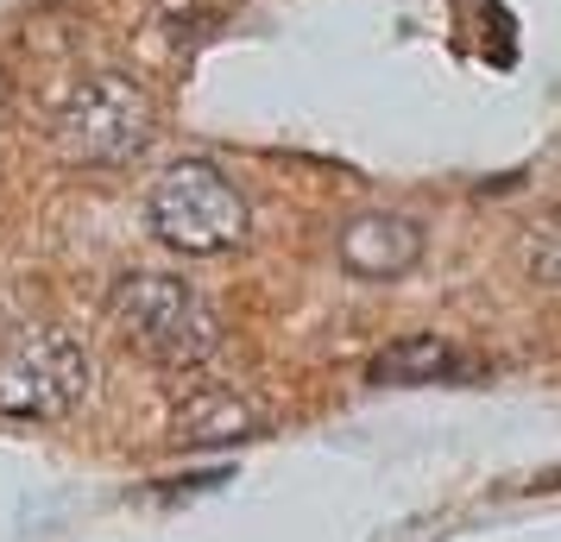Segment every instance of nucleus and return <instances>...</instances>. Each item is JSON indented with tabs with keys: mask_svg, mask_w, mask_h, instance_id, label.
I'll use <instances>...</instances> for the list:
<instances>
[{
	"mask_svg": "<svg viewBox=\"0 0 561 542\" xmlns=\"http://www.w3.org/2000/svg\"><path fill=\"white\" fill-rule=\"evenodd\" d=\"M107 315L114 335L164 372H196L221 347V310L178 272H127L107 297Z\"/></svg>",
	"mask_w": 561,
	"mask_h": 542,
	"instance_id": "obj_1",
	"label": "nucleus"
},
{
	"mask_svg": "<svg viewBox=\"0 0 561 542\" xmlns=\"http://www.w3.org/2000/svg\"><path fill=\"white\" fill-rule=\"evenodd\" d=\"M158 132V107L152 95L133 77L107 70V77H82L64 102H57L51 127V152L64 164H82V171H114V164H133V158L152 146Z\"/></svg>",
	"mask_w": 561,
	"mask_h": 542,
	"instance_id": "obj_2",
	"label": "nucleus"
},
{
	"mask_svg": "<svg viewBox=\"0 0 561 542\" xmlns=\"http://www.w3.org/2000/svg\"><path fill=\"white\" fill-rule=\"evenodd\" d=\"M152 233L183 258H215V253H233L247 246L253 233V208L240 196V183L208 164V158H178L164 177L152 183Z\"/></svg>",
	"mask_w": 561,
	"mask_h": 542,
	"instance_id": "obj_3",
	"label": "nucleus"
},
{
	"mask_svg": "<svg viewBox=\"0 0 561 542\" xmlns=\"http://www.w3.org/2000/svg\"><path fill=\"white\" fill-rule=\"evenodd\" d=\"M89 391V354L64 328H20L0 341V416L57 423Z\"/></svg>",
	"mask_w": 561,
	"mask_h": 542,
	"instance_id": "obj_4",
	"label": "nucleus"
},
{
	"mask_svg": "<svg viewBox=\"0 0 561 542\" xmlns=\"http://www.w3.org/2000/svg\"><path fill=\"white\" fill-rule=\"evenodd\" d=\"M265 436V411L240 385L221 379H190L171 397V441L178 448H240Z\"/></svg>",
	"mask_w": 561,
	"mask_h": 542,
	"instance_id": "obj_5",
	"label": "nucleus"
},
{
	"mask_svg": "<svg viewBox=\"0 0 561 542\" xmlns=\"http://www.w3.org/2000/svg\"><path fill=\"white\" fill-rule=\"evenodd\" d=\"M416 258H423V221H410V215H391V208H373V215H354L347 228H341V265L354 272V278H404L416 272Z\"/></svg>",
	"mask_w": 561,
	"mask_h": 542,
	"instance_id": "obj_6",
	"label": "nucleus"
},
{
	"mask_svg": "<svg viewBox=\"0 0 561 542\" xmlns=\"http://www.w3.org/2000/svg\"><path fill=\"white\" fill-rule=\"evenodd\" d=\"M473 372L480 366L442 335H404L391 347H379L373 366H366L373 385H455V379H473Z\"/></svg>",
	"mask_w": 561,
	"mask_h": 542,
	"instance_id": "obj_7",
	"label": "nucleus"
},
{
	"mask_svg": "<svg viewBox=\"0 0 561 542\" xmlns=\"http://www.w3.org/2000/svg\"><path fill=\"white\" fill-rule=\"evenodd\" d=\"M530 278L536 285H549V290H561V208H549L542 221L530 228Z\"/></svg>",
	"mask_w": 561,
	"mask_h": 542,
	"instance_id": "obj_8",
	"label": "nucleus"
},
{
	"mask_svg": "<svg viewBox=\"0 0 561 542\" xmlns=\"http://www.w3.org/2000/svg\"><path fill=\"white\" fill-rule=\"evenodd\" d=\"M7 95H13V77H7V70H0V107H7Z\"/></svg>",
	"mask_w": 561,
	"mask_h": 542,
	"instance_id": "obj_9",
	"label": "nucleus"
}]
</instances>
